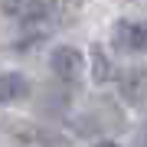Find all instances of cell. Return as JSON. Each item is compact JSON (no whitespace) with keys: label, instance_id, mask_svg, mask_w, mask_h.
I'll return each instance as SVG.
<instances>
[{"label":"cell","instance_id":"5","mask_svg":"<svg viewBox=\"0 0 147 147\" xmlns=\"http://www.w3.org/2000/svg\"><path fill=\"white\" fill-rule=\"evenodd\" d=\"M108 69H111V65H108V59H105V56H101V53H98V49H95V82H105V79H108V75H111V72H108Z\"/></svg>","mask_w":147,"mask_h":147},{"label":"cell","instance_id":"3","mask_svg":"<svg viewBox=\"0 0 147 147\" xmlns=\"http://www.w3.org/2000/svg\"><path fill=\"white\" fill-rule=\"evenodd\" d=\"M121 98L134 108L147 105V69H127L121 75Z\"/></svg>","mask_w":147,"mask_h":147},{"label":"cell","instance_id":"7","mask_svg":"<svg viewBox=\"0 0 147 147\" xmlns=\"http://www.w3.org/2000/svg\"><path fill=\"white\" fill-rule=\"evenodd\" d=\"M98 147H118V144H111V141H105V144H98Z\"/></svg>","mask_w":147,"mask_h":147},{"label":"cell","instance_id":"4","mask_svg":"<svg viewBox=\"0 0 147 147\" xmlns=\"http://www.w3.org/2000/svg\"><path fill=\"white\" fill-rule=\"evenodd\" d=\"M30 95V82L23 79L20 72H3L0 75V105H10V101H20Z\"/></svg>","mask_w":147,"mask_h":147},{"label":"cell","instance_id":"1","mask_svg":"<svg viewBox=\"0 0 147 147\" xmlns=\"http://www.w3.org/2000/svg\"><path fill=\"white\" fill-rule=\"evenodd\" d=\"M115 46L124 53H147V20H124L115 26Z\"/></svg>","mask_w":147,"mask_h":147},{"label":"cell","instance_id":"2","mask_svg":"<svg viewBox=\"0 0 147 147\" xmlns=\"http://www.w3.org/2000/svg\"><path fill=\"white\" fill-rule=\"evenodd\" d=\"M49 65H53V72H56L62 82H75V79L82 75V69H85V59H82L79 49L59 46V49H53V56H49Z\"/></svg>","mask_w":147,"mask_h":147},{"label":"cell","instance_id":"6","mask_svg":"<svg viewBox=\"0 0 147 147\" xmlns=\"http://www.w3.org/2000/svg\"><path fill=\"white\" fill-rule=\"evenodd\" d=\"M137 144H141V147H147V124H144V131H141V137H137Z\"/></svg>","mask_w":147,"mask_h":147}]
</instances>
